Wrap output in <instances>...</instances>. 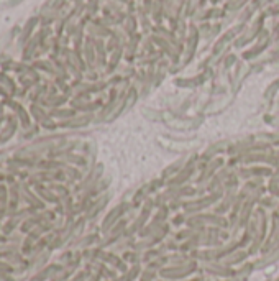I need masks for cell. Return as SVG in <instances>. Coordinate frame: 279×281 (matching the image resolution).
I'll return each instance as SVG.
<instances>
[{
    "mask_svg": "<svg viewBox=\"0 0 279 281\" xmlns=\"http://www.w3.org/2000/svg\"><path fill=\"white\" fill-rule=\"evenodd\" d=\"M197 268H199V263H197L196 260H191L188 263H182V265H169V266L161 268L158 274L163 279L174 281V279H182V278L191 276L192 273L197 271Z\"/></svg>",
    "mask_w": 279,
    "mask_h": 281,
    "instance_id": "cell-1",
    "label": "cell"
},
{
    "mask_svg": "<svg viewBox=\"0 0 279 281\" xmlns=\"http://www.w3.org/2000/svg\"><path fill=\"white\" fill-rule=\"evenodd\" d=\"M223 196V189L222 191H215L212 192L210 196H204V197H199V199H192V201H184L182 202V209H184V214H199L201 210L207 209L209 205L215 204L217 201H220Z\"/></svg>",
    "mask_w": 279,
    "mask_h": 281,
    "instance_id": "cell-2",
    "label": "cell"
},
{
    "mask_svg": "<svg viewBox=\"0 0 279 281\" xmlns=\"http://www.w3.org/2000/svg\"><path fill=\"white\" fill-rule=\"evenodd\" d=\"M153 205H154V201H153V199L148 197L146 201H145V204H143V209H141L140 216L136 217V219H135V222L127 229V232H125V235H123V237H127V239H133V235H135V234H140L141 230L145 229L148 217L151 216Z\"/></svg>",
    "mask_w": 279,
    "mask_h": 281,
    "instance_id": "cell-3",
    "label": "cell"
},
{
    "mask_svg": "<svg viewBox=\"0 0 279 281\" xmlns=\"http://www.w3.org/2000/svg\"><path fill=\"white\" fill-rule=\"evenodd\" d=\"M196 189L191 186H179V187H167V191L159 194L158 199L154 201L156 205H164L166 202H172V201H179L181 197H188V196H194Z\"/></svg>",
    "mask_w": 279,
    "mask_h": 281,
    "instance_id": "cell-4",
    "label": "cell"
},
{
    "mask_svg": "<svg viewBox=\"0 0 279 281\" xmlns=\"http://www.w3.org/2000/svg\"><path fill=\"white\" fill-rule=\"evenodd\" d=\"M256 214L259 217V230H258L256 239L250 243V248H248V253H250V255L256 253L258 250H261L263 243L266 240V234H268V217H266V210L263 207H258Z\"/></svg>",
    "mask_w": 279,
    "mask_h": 281,
    "instance_id": "cell-5",
    "label": "cell"
},
{
    "mask_svg": "<svg viewBox=\"0 0 279 281\" xmlns=\"http://www.w3.org/2000/svg\"><path fill=\"white\" fill-rule=\"evenodd\" d=\"M132 207V204H128V202H122V204H119L117 205V207H114L112 209L109 214H107V217L104 219V222H102V232L104 234H109L110 232V229L115 226L117 222H120V217L125 214V212Z\"/></svg>",
    "mask_w": 279,
    "mask_h": 281,
    "instance_id": "cell-6",
    "label": "cell"
},
{
    "mask_svg": "<svg viewBox=\"0 0 279 281\" xmlns=\"http://www.w3.org/2000/svg\"><path fill=\"white\" fill-rule=\"evenodd\" d=\"M225 166V158H214L210 160L209 163L204 166V170L201 173V176L197 178V183L201 184H207L210 179H212L217 173H219V170H222V168Z\"/></svg>",
    "mask_w": 279,
    "mask_h": 281,
    "instance_id": "cell-7",
    "label": "cell"
},
{
    "mask_svg": "<svg viewBox=\"0 0 279 281\" xmlns=\"http://www.w3.org/2000/svg\"><path fill=\"white\" fill-rule=\"evenodd\" d=\"M277 243H279V212L276 210L274 214H272L271 230H269V234H268V237H266V240H264L263 247H261L263 255L268 253L272 247L277 245Z\"/></svg>",
    "mask_w": 279,
    "mask_h": 281,
    "instance_id": "cell-8",
    "label": "cell"
},
{
    "mask_svg": "<svg viewBox=\"0 0 279 281\" xmlns=\"http://www.w3.org/2000/svg\"><path fill=\"white\" fill-rule=\"evenodd\" d=\"M238 178H246V179H256V178H271L272 170L266 166H251V168H240V170H235Z\"/></svg>",
    "mask_w": 279,
    "mask_h": 281,
    "instance_id": "cell-9",
    "label": "cell"
},
{
    "mask_svg": "<svg viewBox=\"0 0 279 281\" xmlns=\"http://www.w3.org/2000/svg\"><path fill=\"white\" fill-rule=\"evenodd\" d=\"M194 171H196V161H194V158H191L189 165L185 166L184 170H181L177 174H174V176H172L171 179H167L166 186L167 187H179V186H182L185 181H188L192 176V174H194Z\"/></svg>",
    "mask_w": 279,
    "mask_h": 281,
    "instance_id": "cell-10",
    "label": "cell"
},
{
    "mask_svg": "<svg viewBox=\"0 0 279 281\" xmlns=\"http://www.w3.org/2000/svg\"><path fill=\"white\" fill-rule=\"evenodd\" d=\"M233 173H235V171L232 170V168H228V166L225 168V166H223L222 170H220L219 173H217L212 179L209 181L207 189H209V191H212V192H215V191H222V187L225 186L227 181L232 178V174H233Z\"/></svg>",
    "mask_w": 279,
    "mask_h": 281,
    "instance_id": "cell-11",
    "label": "cell"
},
{
    "mask_svg": "<svg viewBox=\"0 0 279 281\" xmlns=\"http://www.w3.org/2000/svg\"><path fill=\"white\" fill-rule=\"evenodd\" d=\"M204 270L210 274H214V276H220V278H232L237 273L233 268L223 265L220 261H207V263H204Z\"/></svg>",
    "mask_w": 279,
    "mask_h": 281,
    "instance_id": "cell-12",
    "label": "cell"
},
{
    "mask_svg": "<svg viewBox=\"0 0 279 281\" xmlns=\"http://www.w3.org/2000/svg\"><path fill=\"white\" fill-rule=\"evenodd\" d=\"M277 260H279V243H277L276 247H272L268 253H264L261 260L255 261L253 265H255V270H263V268L269 266L272 263H276Z\"/></svg>",
    "mask_w": 279,
    "mask_h": 281,
    "instance_id": "cell-13",
    "label": "cell"
},
{
    "mask_svg": "<svg viewBox=\"0 0 279 281\" xmlns=\"http://www.w3.org/2000/svg\"><path fill=\"white\" fill-rule=\"evenodd\" d=\"M109 201H110L109 194H101L99 197H96L94 202H92L90 207L87 209V219H94L96 216H99V212H101L105 205L109 204Z\"/></svg>",
    "mask_w": 279,
    "mask_h": 281,
    "instance_id": "cell-14",
    "label": "cell"
},
{
    "mask_svg": "<svg viewBox=\"0 0 279 281\" xmlns=\"http://www.w3.org/2000/svg\"><path fill=\"white\" fill-rule=\"evenodd\" d=\"M248 255H250V253L245 252V250H235L233 253L227 255L225 258H222V263L232 268L233 265H237V263H243V261L248 258Z\"/></svg>",
    "mask_w": 279,
    "mask_h": 281,
    "instance_id": "cell-15",
    "label": "cell"
},
{
    "mask_svg": "<svg viewBox=\"0 0 279 281\" xmlns=\"http://www.w3.org/2000/svg\"><path fill=\"white\" fill-rule=\"evenodd\" d=\"M253 270H255V265H253V263H245L237 273L233 274L232 278H228V281H246Z\"/></svg>",
    "mask_w": 279,
    "mask_h": 281,
    "instance_id": "cell-16",
    "label": "cell"
},
{
    "mask_svg": "<svg viewBox=\"0 0 279 281\" xmlns=\"http://www.w3.org/2000/svg\"><path fill=\"white\" fill-rule=\"evenodd\" d=\"M122 258L125 260L127 263H132V265L141 263V253L140 252H135V250H127V252L123 253Z\"/></svg>",
    "mask_w": 279,
    "mask_h": 281,
    "instance_id": "cell-17",
    "label": "cell"
},
{
    "mask_svg": "<svg viewBox=\"0 0 279 281\" xmlns=\"http://www.w3.org/2000/svg\"><path fill=\"white\" fill-rule=\"evenodd\" d=\"M140 271H141L140 263H138V265H132V268L123 273V276H120V278H122L123 281H133V279H136V278L140 276Z\"/></svg>",
    "mask_w": 279,
    "mask_h": 281,
    "instance_id": "cell-18",
    "label": "cell"
},
{
    "mask_svg": "<svg viewBox=\"0 0 279 281\" xmlns=\"http://www.w3.org/2000/svg\"><path fill=\"white\" fill-rule=\"evenodd\" d=\"M90 122V115H84V117H77L74 118V120L69 122H64L63 127H84V125H87Z\"/></svg>",
    "mask_w": 279,
    "mask_h": 281,
    "instance_id": "cell-19",
    "label": "cell"
},
{
    "mask_svg": "<svg viewBox=\"0 0 279 281\" xmlns=\"http://www.w3.org/2000/svg\"><path fill=\"white\" fill-rule=\"evenodd\" d=\"M258 138L268 142L269 147H279V133H269V135H258Z\"/></svg>",
    "mask_w": 279,
    "mask_h": 281,
    "instance_id": "cell-20",
    "label": "cell"
},
{
    "mask_svg": "<svg viewBox=\"0 0 279 281\" xmlns=\"http://www.w3.org/2000/svg\"><path fill=\"white\" fill-rule=\"evenodd\" d=\"M279 186V166L276 168L274 171H272V176L269 178V186H268V191L272 192L274 189H277Z\"/></svg>",
    "mask_w": 279,
    "mask_h": 281,
    "instance_id": "cell-21",
    "label": "cell"
},
{
    "mask_svg": "<svg viewBox=\"0 0 279 281\" xmlns=\"http://www.w3.org/2000/svg\"><path fill=\"white\" fill-rule=\"evenodd\" d=\"M158 276V271L156 270H151V268H146V270L141 273L140 281H154Z\"/></svg>",
    "mask_w": 279,
    "mask_h": 281,
    "instance_id": "cell-22",
    "label": "cell"
},
{
    "mask_svg": "<svg viewBox=\"0 0 279 281\" xmlns=\"http://www.w3.org/2000/svg\"><path fill=\"white\" fill-rule=\"evenodd\" d=\"M279 89V79L277 81H274V83H272L268 89H266V92H264V97L266 99H272L274 97V94H276V91Z\"/></svg>",
    "mask_w": 279,
    "mask_h": 281,
    "instance_id": "cell-23",
    "label": "cell"
},
{
    "mask_svg": "<svg viewBox=\"0 0 279 281\" xmlns=\"http://www.w3.org/2000/svg\"><path fill=\"white\" fill-rule=\"evenodd\" d=\"M276 201H277V199H276L274 196H271V197H264V199H261V201H259V204L264 205V207H274Z\"/></svg>",
    "mask_w": 279,
    "mask_h": 281,
    "instance_id": "cell-24",
    "label": "cell"
},
{
    "mask_svg": "<svg viewBox=\"0 0 279 281\" xmlns=\"http://www.w3.org/2000/svg\"><path fill=\"white\" fill-rule=\"evenodd\" d=\"M185 221H188L185 214H179V216H176L174 219H172V226H181V224H185Z\"/></svg>",
    "mask_w": 279,
    "mask_h": 281,
    "instance_id": "cell-25",
    "label": "cell"
},
{
    "mask_svg": "<svg viewBox=\"0 0 279 281\" xmlns=\"http://www.w3.org/2000/svg\"><path fill=\"white\" fill-rule=\"evenodd\" d=\"M89 281H101V274H99V273L92 274V276H90V279H89Z\"/></svg>",
    "mask_w": 279,
    "mask_h": 281,
    "instance_id": "cell-26",
    "label": "cell"
}]
</instances>
